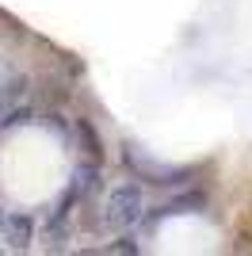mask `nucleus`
Listing matches in <instances>:
<instances>
[{"mask_svg":"<svg viewBox=\"0 0 252 256\" xmlns=\"http://www.w3.org/2000/svg\"><path fill=\"white\" fill-rule=\"evenodd\" d=\"M142 188L138 184H122V188H115V195H111V203H107V226L111 230H130V226L142 218Z\"/></svg>","mask_w":252,"mask_h":256,"instance_id":"1","label":"nucleus"},{"mask_svg":"<svg viewBox=\"0 0 252 256\" xmlns=\"http://www.w3.org/2000/svg\"><path fill=\"white\" fill-rule=\"evenodd\" d=\"M4 230H8V241L16 248H27V241H31V218L27 214H8Z\"/></svg>","mask_w":252,"mask_h":256,"instance_id":"2","label":"nucleus"},{"mask_svg":"<svg viewBox=\"0 0 252 256\" xmlns=\"http://www.w3.org/2000/svg\"><path fill=\"white\" fill-rule=\"evenodd\" d=\"M0 115H4V104H0Z\"/></svg>","mask_w":252,"mask_h":256,"instance_id":"3","label":"nucleus"},{"mask_svg":"<svg viewBox=\"0 0 252 256\" xmlns=\"http://www.w3.org/2000/svg\"><path fill=\"white\" fill-rule=\"evenodd\" d=\"M0 226H4V218H0Z\"/></svg>","mask_w":252,"mask_h":256,"instance_id":"4","label":"nucleus"}]
</instances>
